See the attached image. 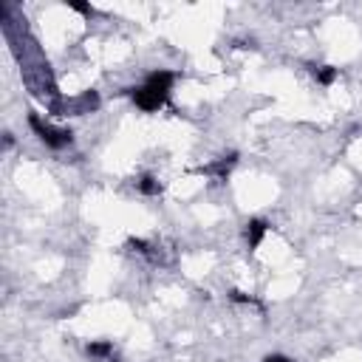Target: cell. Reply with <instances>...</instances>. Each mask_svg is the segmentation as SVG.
<instances>
[{
  "label": "cell",
  "mask_w": 362,
  "mask_h": 362,
  "mask_svg": "<svg viewBox=\"0 0 362 362\" xmlns=\"http://www.w3.org/2000/svg\"><path fill=\"white\" fill-rule=\"evenodd\" d=\"M139 193H144V196H159V193H162L159 178H153V175L139 178Z\"/></svg>",
  "instance_id": "7"
},
{
  "label": "cell",
  "mask_w": 362,
  "mask_h": 362,
  "mask_svg": "<svg viewBox=\"0 0 362 362\" xmlns=\"http://www.w3.org/2000/svg\"><path fill=\"white\" fill-rule=\"evenodd\" d=\"M97 108H99L97 90H85L82 99H79V111H82V113H90V111H97Z\"/></svg>",
  "instance_id": "8"
},
{
  "label": "cell",
  "mask_w": 362,
  "mask_h": 362,
  "mask_svg": "<svg viewBox=\"0 0 362 362\" xmlns=\"http://www.w3.org/2000/svg\"><path fill=\"white\" fill-rule=\"evenodd\" d=\"M74 12H79V15H90V12H94V9H90L88 3H68Z\"/></svg>",
  "instance_id": "10"
},
{
  "label": "cell",
  "mask_w": 362,
  "mask_h": 362,
  "mask_svg": "<svg viewBox=\"0 0 362 362\" xmlns=\"http://www.w3.org/2000/svg\"><path fill=\"white\" fill-rule=\"evenodd\" d=\"M229 297L235 300V303H255V300H252L249 294H244V292H238V289H232V292H229Z\"/></svg>",
  "instance_id": "9"
},
{
  "label": "cell",
  "mask_w": 362,
  "mask_h": 362,
  "mask_svg": "<svg viewBox=\"0 0 362 362\" xmlns=\"http://www.w3.org/2000/svg\"><path fill=\"white\" fill-rule=\"evenodd\" d=\"M263 362H294V359H289V356H283V354H269Z\"/></svg>",
  "instance_id": "11"
},
{
  "label": "cell",
  "mask_w": 362,
  "mask_h": 362,
  "mask_svg": "<svg viewBox=\"0 0 362 362\" xmlns=\"http://www.w3.org/2000/svg\"><path fill=\"white\" fill-rule=\"evenodd\" d=\"M131 97H133L136 108H142V111H159V108L167 102V97L156 94V90H150V88H144V85H142V88H133Z\"/></svg>",
  "instance_id": "2"
},
{
  "label": "cell",
  "mask_w": 362,
  "mask_h": 362,
  "mask_svg": "<svg viewBox=\"0 0 362 362\" xmlns=\"http://www.w3.org/2000/svg\"><path fill=\"white\" fill-rule=\"evenodd\" d=\"M173 82H175V77H173L170 71H153V74L147 77L144 88H150V90H156V94L167 97V94H170V88H173Z\"/></svg>",
  "instance_id": "3"
},
{
  "label": "cell",
  "mask_w": 362,
  "mask_h": 362,
  "mask_svg": "<svg viewBox=\"0 0 362 362\" xmlns=\"http://www.w3.org/2000/svg\"><path fill=\"white\" fill-rule=\"evenodd\" d=\"M88 356L90 359H113V345L108 340H97V343H88Z\"/></svg>",
  "instance_id": "5"
},
{
  "label": "cell",
  "mask_w": 362,
  "mask_h": 362,
  "mask_svg": "<svg viewBox=\"0 0 362 362\" xmlns=\"http://www.w3.org/2000/svg\"><path fill=\"white\" fill-rule=\"evenodd\" d=\"M266 232H269V224L266 221H260V218H252L249 224H247V244H249V249L255 252L258 247H260V240L266 238Z\"/></svg>",
  "instance_id": "4"
},
{
  "label": "cell",
  "mask_w": 362,
  "mask_h": 362,
  "mask_svg": "<svg viewBox=\"0 0 362 362\" xmlns=\"http://www.w3.org/2000/svg\"><path fill=\"white\" fill-rule=\"evenodd\" d=\"M28 125H32V131L40 136V142H43L46 147H51V150H63V147H68V144L74 142V133H71V131H57V128L46 125L37 113L28 116Z\"/></svg>",
  "instance_id": "1"
},
{
  "label": "cell",
  "mask_w": 362,
  "mask_h": 362,
  "mask_svg": "<svg viewBox=\"0 0 362 362\" xmlns=\"http://www.w3.org/2000/svg\"><path fill=\"white\" fill-rule=\"evenodd\" d=\"M312 74H314V79L320 85H334V79H337V68L334 66H314Z\"/></svg>",
  "instance_id": "6"
}]
</instances>
